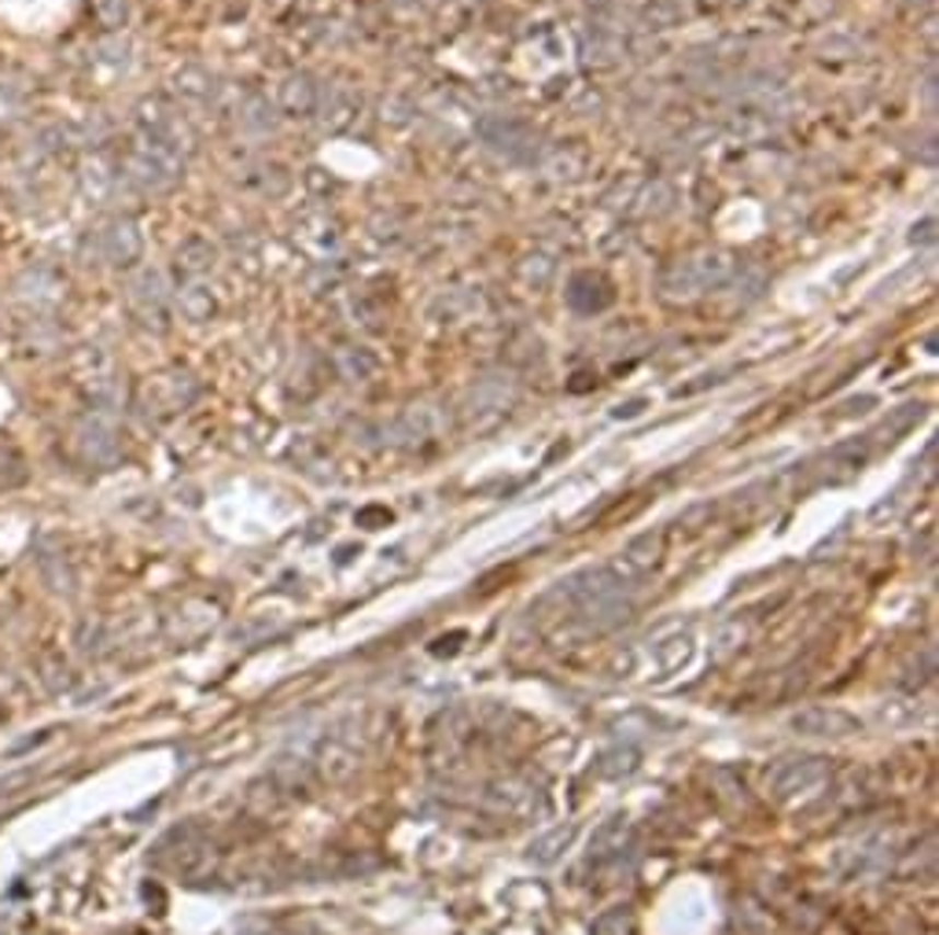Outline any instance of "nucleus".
Wrapping results in <instances>:
<instances>
[{
    "instance_id": "obj_1",
    "label": "nucleus",
    "mask_w": 939,
    "mask_h": 935,
    "mask_svg": "<svg viewBox=\"0 0 939 935\" xmlns=\"http://www.w3.org/2000/svg\"><path fill=\"white\" fill-rule=\"evenodd\" d=\"M830 778V759L822 756H789L766 770V792L777 803H803Z\"/></svg>"
},
{
    "instance_id": "obj_2",
    "label": "nucleus",
    "mask_w": 939,
    "mask_h": 935,
    "mask_svg": "<svg viewBox=\"0 0 939 935\" xmlns=\"http://www.w3.org/2000/svg\"><path fill=\"white\" fill-rule=\"evenodd\" d=\"M792 729L807 733V737H855V733H862V722L836 708H811L792 715Z\"/></svg>"
},
{
    "instance_id": "obj_3",
    "label": "nucleus",
    "mask_w": 939,
    "mask_h": 935,
    "mask_svg": "<svg viewBox=\"0 0 939 935\" xmlns=\"http://www.w3.org/2000/svg\"><path fill=\"white\" fill-rule=\"evenodd\" d=\"M626 840H630V818H626V814L604 818L590 837V866H601V862L615 858V854L626 848Z\"/></svg>"
},
{
    "instance_id": "obj_4",
    "label": "nucleus",
    "mask_w": 939,
    "mask_h": 935,
    "mask_svg": "<svg viewBox=\"0 0 939 935\" xmlns=\"http://www.w3.org/2000/svg\"><path fill=\"white\" fill-rule=\"evenodd\" d=\"M575 832H579L575 826H560V829H553V832H545V837H538L531 843V851H528L531 862H538V866H553V862H557L560 854L575 843Z\"/></svg>"
},
{
    "instance_id": "obj_5",
    "label": "nucleus",
    "mask_w": 939,
    "mask_h": 935,
    "mask_svg": "<svg viewBox=\"0 0 939 935\" xmlns=\"http://www.w3.org/2000/svg\"><path fill=\"white\" fill-rule=\"evenodd\" d=\"M590 935H638V924H634V913L626 907L604 910L601 918H593Z\"/></svg>"
},
{
    "instance_id": "obj_6",
    "label": "nucleus",
    "mask_w": 939,
    "mask_h": 935,
    "mask_svg": "<svg viewBox=\"0 0 939 935\" xmlns=\"http://www.w3.org/2000/svg\"><path fill=\"white\" fill-rule=\"evenodd\" d=\"M656 557H660V538L649 535V538L634 541V546L626 549L623 564H626V571H630V575H645V571L656 564Z\"/></svg>"
},
{
    "instance_id": "obj_7",
    "label": "nucleus",
    "mask_w": 939,
    "mask_h": 935,
    "mask_svg": "<svg viewBox=\"0 0 939 935\" xmlns=\"http://www.w3.org/2000/svg\"><path fill=\"white\" fill-rule=\"evenodd\" d=\"M689 652H693L689 633H674V638H671V641H663V648H660L663 667H682V663L689 659Z\"/></svg>"
},
{
    "instance_id": "obj_8",
    "label": "nucleus",
    "mask_w": 939,
    "mask_h": 935,
    "mask_svg": "<svg viewBox=\"0 0 939 935\" xmlns=\"http://www.w3.org/2000/svg\"><path fill=\"white\" fill-rule=\"evenodd\" d=\"M93 4H96V19H100V23H107V26H115L118 19L126 15L123 0H93Z\"/></svg>"
},
{
    "instance_id": "obj_9",
    "label": "nucleus",
    "mask_w": 939,
    "mask_h": 935,
    "mask_svg": "<svg viewBox=\"0 0 939 935\" xmlns=\"http://www.w3.org/2000/svg\"><path fill=\"white\" fill-rule=\"evenodd\" d=\"M15 107H19V104H15V96L8 93V89H0V118H12V115H15Z\"/></svg>"
}]
</instances>
